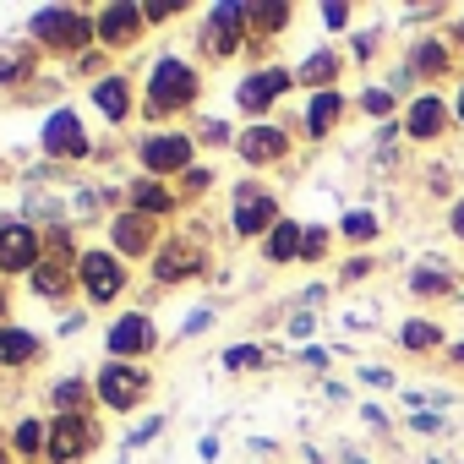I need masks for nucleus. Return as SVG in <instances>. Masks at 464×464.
Segmentation results:
<instances>
[{"mask_svg": "<svg viewBox=\"0 0 464 464\" xmlns=\"http://www.w3.org/2000/svg\"><path fill=\"white\" fill-rule=\"evenodd\" d=\"M142 23H148V12H137V6H110V12H99V39H104V44H131V39L142 34Z\"/></svg>", "mask_w": 464, "mask_h": 464, "instance_id": "6e6552de", "label": "nucleus"}, {"mask_svg": "<svg viewBox=\"0 0 464 464\" xmlns=\"http://www.w3.org/2000/svg\"><path fill=\"white\" fill-rule=\"evenodd\" d=\"M77 274H82V290H88V301H115V295L126 290V268H121L110 252H82Z\"/></svg>", "mask_w": 464, "mask_h": 464, "instance_id": "7ed1b4c3", "label": "nucleus"}, {"mask_svg": "<svg viewBox=\"0 0 464 464\" xmlns=\"http://www.w3.org/2000/svg\"><path fill=\"white\" fill-rule=\"evenodd\" d=\"M372 229H377V224H372V213H350V218H344V236H350V241H366Z\"/></svg>", "mask_w": 464, "mask_h": 464, "instance_id": "c756f323", "label": "nucleus"}, {"mask_svg": "<svg viewBox=\"0 0 464 464\" xmlns=\"http://www.w3.org/2000/svg\"><path fill=\"white\" fill-rule=\"evenodd\" d=\"M66 285H72V268H66V263H39V268H34V290H39L44 301L66 295Z\"/></svg>", "mask_w": 464, "mask_h": 464, "instance_id": "4be33fe9", "label": "nucleus"}, {"mask_svg": "<svg viewBox=\"0 0 464 464\" xmlns=\"http://www.w3.org/2000/svg\"><path fill=\"white\" fill-rule=\"evenodd\" d=\"M93 104H99L110 121H126V110H131V88H126V77H104V82L93 88Z\"/></svg>", "mask_w": 464, "mask_h": 464, "instance_id": "dca6fc26", "label": "nucleus"}, {"mask_svg": "<svg viewBox=\"0 0 464 464\" xmlns=\"http://www.w3.org/2000/svg\"><path fill=\"white\" fill-rule=\"evenodd\" d=\"M339 110H344V99H339V93H317V99L306 104V131H312V137H323V131L339 121Z\"/></svg>", "mask_w": 464, "mask_h": 464, "instance_id": "a211bd4d", "label": "nucleus"}, {"mask_svg": "<svg viewBox=\"0 0 464 464\" xmlns=\"http://www.w3.org/2000/svg\"><path fill=\"white\" fill-rule=\"evenodd\" d=\"M34 355H39V339H34V334H23V328H0V361H6V366L34 361Z\"/></svg>", "mask_w": 464, "mask_h": 464, "instance_id": "6ab92c4d", "label": "nucleus"}, {"mask_svg": "<svg viewBox=\"0 0 464 464\" xmlns=\"http://www.w3.org/2000/svg\"><path fill=\"white\" fill-rule=\"evenodd\" d=\"M334 72H339V61L323 50V55H306V66H301V82H328Z\"/></svg>", "mask_w": 464, "mask_h": 464, "instance_id": "393cba45", "label": "nucleus"}, {"mask_svg": "<svg viewBox=\"0 0 464 464\" xmlns=\"http://www.w3.org/2000/svg\"><path fill=\"white\" fill-rule=\"evenodd\" d=\"M442 131V99H415L410 110V137H437Z\"/></svg>", "mask_w": 464, "mask_h": 464, "instance_id": "aec40b11", "label": "nucleus"}, {"mask_svg": "<svg viewBox=\"0 0 464 464\" xmlns=\"http://www.w3.org/2000/svg\"><path fill=\"white\" fill-rule=\"evenodd\" d=\"M437 339H442V334H437L431 323H410V328H404V344H410V350H426V344H437Z\"/></svg>", "mask_w": 464, "mask_h": 464, "instance_id": "cd10ccee", "label": "nucleus"}, {"mask_svg": "<svg viewBox=\"0 0 464 464\" xmlns=\"http://www.w3.org/2000/svg\"><path fill=\"white\" fill-rule=\"evenodd\" d=\"M39 268V236L28 224H0V274H34Z\"/></svg>", "mask_w": 464, "mask_h": 464, "instance_id": "39448f33", "label": "nucleus"}, {"mask_svg": "<svg viewBox=\"0 0 464 464\" xmlns=\"http://www.w3.org/2000/svg\"><path fill=\"white\" fill-rule=\"evenodd\" d=\"M142 350H153V323L131 312L110 328V355H142Z\"/></svg>", "mask_w": 464, "mask_h": 464, "instance_id": "9d476101", "label": "nucleus"}, {"mask_svg": "<svg viewBox=\"0 0 464 464\" xmlns=\"http://www.w3.org/2000/svg\"><path fill=\"white\" fill-rule=\"evenodd\" d=\"M55 399H61V404H82V388H77V382H61V393H55Z\"/></svg>", "mask_w": 464, "mask_h": 464, "instance_id": "72a5a7b5", "label": "nucleus"}, {"mask_svg": "<svg viewBox=\"0 0 464 464\" xmlns=\"http://www.w3.org/2000/svg\"><path fill=\"white\" fill-rule=\"evenodd\" d=\"M268 224H274V202L268 197H241V208H236L241 236H257V229H268Z\"/></svg>", "mask_w": 464, "mask_h": 464, "instance_id": "f3484780", "label": "nucleus"}, {"mask_svg": "<svg viewBox=\"0 0 464 464\" xmlns=\"http://www.w3.org/2000/svg\"><path fill=\"white\" fill-rule=\"evenodd\" d=\"M28 72H34V50H28V44H17V50L0 55V82H17V77H28Z\"/></svg>", "mask_w": 464, "mask_h": 464, "instance_id": "b1692460", "label": "nucleus"}, {"mask_svg": "<svg viewBox=\"0 0 464 464\" xmlns=\"http://www.w3.org/2000/svg\"><path fill=\"white\" fill-rule=\"evenodd\" d=\"M301 241H306V236H301L295 224H274V241H268V257H274V263H290L295 252H306Z\"/></svg>", "mask_w": 464, "mask_h": 464, "instance_id": "5701e85b", "label": "nucleus"}, {"mask_svg": "<svg viewBox=\"0 0 464 464\" xmlns=\"http://www.w3.org/2000/svg\"><path fill=\"white\" fill-rule=\"evenodd\" d=\"M44 148H50L55 159H82V153H88V131H82V121H77L72 110L50 115V126H44Z\"/></svg>", "mask_w": 464, "mask_h": 464, "instance_id": "0eeeda50", "label": "nucleus"}, {"mask_svg": "<svg viewBox=\"0 0 464 464\" xmlns=\"http://www.w3.org/2000/svg\"><path fill=\"white\" fill-rule=\"evenodd\" d=\"M453 229H459V236H464V202L453 208Z\"/></svg>", "mask_w": 464, "mask_h": 464, "instance_id": "f704fd0d", "label": "nucleus"}, {"mask_svg": "<svg viewBox=\"0 0 464 464\" xmlns=\"http://www.w3.org/2000/svg\"><path fill=\"white\" fill-rule=\"evenodd\" d=\"M0 312H6V295H0Z\"/></svg>", "mask_w": 464, "mask_h": 464, "instance_id": "e433bc0d", "label": "nucleus"}, {"mask_svg": "<svg viewBox=\"0 0 464 464\" xmlns=\"http://www.w3.org/2000/svg\"><path fill=\"white\" fill-rule=\"evenodd\" d=\"M241 153H246L252 164H274V159L290 153V137H285L279 126H252V131L241 137Z\"/></svg>", "mask_w": 464, "mask_h": 464, "instance_id": "ddd939ff", "label": "nucleus"}, {"mask_svg": "<svg viewBox=\"0 0 464 464\" xmlns=\"http://www.w3.org/2000/svg\"><path fill=\"white\" fill-rule=\"evenodd\" d=\"M28 34L39 39V44H55V50H82L99 28L82 17V12H66V6H50V12H34V23H28Z\"/></svg>", "mask_w": 464, "mask_h": 464, "instance_id": "f03ea898", "label": "nucleus"}, {"mask_svg": "<svg viewBox=\"0 0 464 464\" xmlns=\"http://www.w3.org/2000/svg\"><path fill=\"white\" fill-rule=\"evenodd\" d=\"M442 66H448L442 44H420V50H415V72H426V77H431V72H442Z\"/></svg>", "mask_w": 464, "mask_h": 464, "instance_id": "bb28decb", "label": "nucleus"}, {"mask_svg": "<svg viewBox=\"0 0 464 464\" xmlns=\"http://www.w3.org/2000/svg\"><path fill=\"white\" fill-rule=\"evenodd\" d=\"M197 99V72L186 61H159L153 77H148V115H169V110H186Z\"/></svg>", "mask_w": 464, "mask_h": 464, "instance_id": "f257e3e1", "label": "nucleus"}, {"mask_svg": "<svg viewBox=\"0 0 464 464\" xmlns=\"http://www.w3.org/2000/svg\"><path fill=\"white\" fill-rule=\"evenodd\" d=\"M285 88H290V72H257V77H246V82H241V110H252V115H257V110H268Z\"/></svg>", "mask_w": 464, "mask_h": 464, "instance_id": "f8f14e48", "label": "nucleus"}, {"mask_svg": "<svg viewBox=\"0 0 464 464\" xmlns=\"http://www.w3.org/2000/svg\"><path fill=\"white\" fill-rule=\"evenodd\" d=\"M110 236H115V246H121L126 257H142V252L153 246V218H148V213H121Z\"/></svg>", "mask_w": 464, "mask_h": 464, "instance_id": "9b49d317", "label": "nucleus"}, {"mask_svg": "<svg viewBox=\"0 0 464 464\" xmlns=\"http://www.w3.org/2000/svg\"><path fill=\"white\" fill-rule=\"evenodd\" d=\"M131 202H137V213H148V218H153V213H169V208H175V197H169V191H164L159 180H137V186H131Z\"/></svg>", "mask_w": 464, "mask_h": 464, "instance_id": "412c9836", "label": "nucleus"}, {"mask_svg": "<svg viewBox=\"0 0 464 464\" xmlns=\"http://www.w3.org/2000/svg\"><path fill=\"white\" fill-rule=\"evenodd\" d=\"M202 268V252L191 246V241H169L164 252H159V263H153V274L164 279V285H175V279H186V274H197Z\"/></svg>", "mask_w": 464, "mask_h": 464, "instance_id": "4468645a", "label": "nucleus"}, {"mask_svg": "<svg viewBox=\"0 0 464 464\" xmlns=\"http://www.w3.org/2000/svg\"><path fill=\"white\" fill-rule=\"evenodd\" d=\"M366 110H372V115H388V110H393V99H388V93H366Z\"/></svg>", "mask_w": 464, "mask_h": 464, "instance_id": "473e14b6", "label": "nucleus"}, {"mask_svg": "<svg viewBox=\"0 0 464 464\" xmlns=\"http://www.w3.org/2000/svg\"><path fill=\"white\" fill-rule=\"evenodd\" d=\"M39 442H44V426H39V420H23V426H17V448H23V453H34Z\"/></svg>", "mask_w": 464, "mask_h": 464, "instance_id": "c85d7f7f", "label": "nucleus"}, {"mask_svg": "<svg viewBox=\"0 0 464 464\" xmlns=\"http://www.w3.org/2000/svg\"><path fill=\"white\" fill-rule=\"evenodd\" d=\"M142 393H148V372H142V366H121V361H110V366L99 372V399H104V404L131 410Z\"/></svg>", "mask_w": 464, "mask_h": 464, "instance_id": "20e7f679", "label": "nucleus"}, {"mask_svg": "<svg viewBox=\"0 0 464 464\" xmlns=\"http://www.w3.org/2000/svg\"><path fill=\"white\" fill-rule=\"evenodd\" d=\"M442 290H448V279H442V274H431V268H426V274H415V295H442Z\"/></svg>", "mask_w": 464, "mask_h": 464, "instance_id": "7c9ffc66", "label": "nucleus"}, {"mask_svg": "<svg viewBox=\"0 0 464 464\" xmlns=\"http://www.w3.org/2000/svg\"><path fill=\"white\" fill-rule=\"evenodd\" d=\"M93 420L88 415H61L55 420V437H50V464H72L77 453H88L93 448Z\"/></svg>", "mask_w": 464, "mask_h": 464, "instance_id": "423d86ee", "label": "nucleus"}, {"mask_svg": "<svg viewBox=\"0 0 464 464\" xmlns=\"http://www.w3.org/2000/svg\"><path fill=\"white\" fill-rule=\"evenodd\" d=\"M459 121H464V93H459Z\"/></svg>", "mask_w": 464, "mask_h": 464, "instance_id": "c9c22d12", "label": "nucleus"}, {"mask_svg": "<svg viewBox=\"0 0 464 464\" xmlns=\"http://www.w3.org/2000/svg\"><path fill=\"white\" fill-rule=\"evenodd\" d=\"M246 23H263L268 34H279V23H290V6H246Z\"/></svg>", "mask_w": 464, "mask_h": 464, "instance_id": "a878e982", "label": "nucleus"}, {"mask_svg": "<svg viewBox=\"0 0 464 464\" xmlns=\"http://www.w3.org/2000/svg\"><path fill=\"white\" fill-rule=\"evenodd\" d=\"M186 159H191V142H186V137H148V142H142V164L159 169V175L186 169Z\"/></svg>", "mask_w": 464, "mask_h": 464, "instance_id": "1a4fd4ad", "label": "nucleus"}, {"mask_svg": "<svg viewBox=\"0 0 464 464\" xmlns=\"http://www.w3.org/2000/svg\"><path fill=\"white\" fill-rule=\"evenodd\" d=\"M236 23H246V6H213V17H208V50H218V55L236 50V39H241Z\"/></svg>", "mask_w": 464, "mask_h": 464, "instance_id": "2eb2a0df", "label": "nucleus"}, {"mask_svg": "<svg viewBox=\"0 0 464 464\" xmlns=\"http://www.w3.org/2000/svg\"><path fill=\"white\" fill-rule=\"evenodd\" d=\"M257 361H263L257 350H229V355H224V366H229V372H246V366H257Z\"/></svg>", "mask_w": 464, "mask_h": 464, "instance_id": "2f4dec72", "label": "nucleus"}]
</instances>
